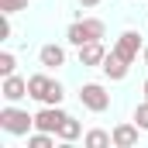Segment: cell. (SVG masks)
I'll list each match as a JSON object with an SVG mask.
<instances>
[{
  "instance_id": "9",
  "label": "cell",
  "mask_w": 148,
  "mask_h": 148,
  "mask_svg": "<svg viewBox=\"0 0 148 148\" xmlns=\"http://www.w3.org/2000/svg\"><path fill=\"white\" fill-rule=\"evenodd\" d=\"M138 124H117L110 134H114V148H134L138 145Z\"/></svg>"
},
{
  "instance_id": "7",
  "label": "cell",
  "mask_w": 148,
  "mask_h": 148,
  "mask_svg": "<svg viewBox=\"0 0 148 148\" xmlns=\"http://www.w3.org/2000/svg\"><path fill=\"white\" fill-rule=\"evenodd\" d=\"M38 62L45 66V69H59V66H66V48L62 45H41V52H38Z\"/></svg>"
},
{
  "instance_id": "12",
  "label": "cell",
  "mask_w": 148,
  "mask_h": 148,
  "mask_svg": "<svg viewBox=\"0 0 148 148\" xmlns=\"http://www.w3.org/2000/svg\"><path fill=\"white\" fill-rule=\"evenodd\" d=\"M79 134H83V127H79V121H76V117H66V121L59 124V131H55V138H59V141H66V145L76 141Z\"/></svg>"
},
{
  "instance_id": "14",
  "label": "cell",
  "mask_w": 148,
  "mask_h": 148,
  "mask_svg": "<svg viewBox=\"0 0 148 148\" xmlns=\"http://www.w3.org/2000/svg\"><path fill=\"white\" fill-rule=\"evenodd\" d=\"M28 145L31 148H52V134L48 131H35V134H28Z\"/></svg>"
},
{
  "instance_id": "15",
  "label": "cell",
  "mask_w": 148,
  "mask_h": 148,
  "mask_svg": "<svg viewBox=\"0 0 148 148\" xmlns=\"http://www.w3.org/2000/svg\"><path fill=\"white\" fill-rule=\"evenodd\" d=\"M14 69H17V59L10 52H0V76H14Z\"/></svg>"
},
{
  "instance_id": "13",
  "label": "cell",
  "mask_w": 148,
  "mask_h": 148,
  "mask_svg": "<svg viewBox=\"0 0 148 148\" xmlns=\"http://www.w3.org/2000/svg\"><path fill=\"white\" fill-rule=\"evenodd\" d=\"M83 145L86 148H110L114 145V134H107V131H86V138H83Z\"/></svg>"
},
{
  "instance_id": "20",
  "label": "cell",
  "mask_w": 148,
  "mask_h": 148,
  "mask_svg": "<svg viewBox=\"0 0 148 148\" xmlns=\"http://www.w3.org/2000/svg\"><path fill=\"white\" fill-rule=\"evenodd\" d=\"M141 55H145V66H148V45H145V48H141Z\"/></svg>"
},
{
  "instance_id": "5",
  "label": "cell",
  "mask_w": 148,
  "mask_h": 148,
  "mask_svg": "<svg viewBox=\"0 0 148 148\" xmlns=\"http://www.w3.org/2000/svg\"><path fill=\"white\" fill-rule=\"evenodd\" d=\"M114 52H117L121 59L134 62V59H138V52H141V35H138V31H121L117 45H114Z\"/></svg>"
},
{
  "instance_id": "1",
  "label": "cell",
  "mask_w": 148,
  "mask_h": 148,
  "mask_svg": "<svg viewBox=\"0 0 148 148\" xmlns=\"http://www.w3.org/2000/svg\"><path fill=\"white\" fill-rule=\"evenodd\" d=\"M103 35H107V28H103L100 17H83V21H73V24H69L66 41L79 48V45H86V41H100Z\"/></svg>"
},
{
  "instance_id": "8",
  "label": "cell",
  "mask_w": 148,
  "mask_h": 148,
  "mask_svg": "<svg viewBox=\"0 0 148 148\" xmlns=\"http://www.w3.org/2000/svg\"><path fill=\"white\" fill-rule=\"evenodd\" d=\"M103 59H107V48H103L100 41L79 45V66H103Z\"/></svg>"
},
{
  "instance_id": "10",
  "label": "cell",
  "mask_w": 148,
  "mask_h": 148,
  "mask_svg": "<svg viewBox=\"0 0 148 148\" xmlns=\"http://www.w3.org/2000/svg\"><path fill=\"white\" fill-rule=\"evenodd\" d=\"M52 83H55V79H48L45 73L31 76V79H28V97L38 100V103H45V100H48V93H52Z\"/></svg>"
},
{
  "instance_id": "4",
  "label": "cell",
  "mask_w": 148,
  "mask_h": 148,
  "mask_svg": "<svg viewBox=\"0 0 148 148\" xmlns=\"http://www.w3.org/2000/svg\"><path fill=\"white\" fill-rule=\"evenodd\" d=\"M66 117H69L66 110H59V107H48V103H45V107L35 114V131H48V134H55V131H59V124H62Z\"/></svg>"
},
{
  "instance_id": "6",
  "label": "cell",
  "mask_w": 148,
  "mask_h": 148,
  "mask_svg": "<svg viewBox=\"0 0 148 148\" xmlns=\"http://www.w3.org/2000/svg\"><path fill=\"white\" fill-rule=\"evenodd\" d=\"M0 93H3V100H7V103H17V100H24V97H28V79H21V76H3Z\"/></svg>"
},
{
  "instance_id": "17",
  "label": "cell",
  "mask_w": 148,
  "mask_h": 148,
  "mask_svg": "<svg viewBox=\"0 0 148 148\" xmlns=\"http://www.w3.org/2000/svg\"><path fill=\"white\" fill-rule=\"evenodd\" d=\"M134 124H138L141 131H148V100H145V103H138V110H134Z\"/></svg>"
},
{
  "instance_id": "16",
  "label": "cell",
  "mask_w": 148,
  "mask_h": 148,
  "mask_svg": "<svg viewBox=\"0 0 148 148\" xmlns=\"http://www.w3.org/2000/svg\"><path fill=\"white\" fill-rule=\"evenodd\" d=\"M28 7V0H0V10L3 14H17V10H24Z\"/></svg>"
},
{
  "instance_id": "18",
  "label": "cell",
  "mask_w": 148,
  "mask_h": 148,
  "mask_svg": "<svg viewBox=\"0 0 148 148\" xmlns=\"http://www.w3.org/2000/svg\"><path fill=\"white\" fill-rule=\"evenodd\" d=\"M79 3H83V7H97L100 0H79Z\"/></svg>"
},
{
  "instance_id": "19",
  "label": "cell",
  "mask_w": 148,
  "mask_h": 148,
  "mask_svg": "<svg viewBox=\"0 0 148 148\" xmlns=\"http://www.w3.org/2000/svg\"><path fill=\"white\" fill-rule=\"evenodd\" d=\"M141 93H145V100H148V79H145V86H141Z\"/></svg>"
},
{
  "instance_id": "3",
  "label": "cell",
  "mask_w": 148,
  "mask_h": 148,
  "mask_svg": "<svg viewBox=\"0 0 148 148\" xmlns=\"http://www.w3.org/2000/svg\"><path fill=\"white\" fill-rule=\"evenodd\" d=\"M79 103H83L86 110H93V114H103L110 107V93H107L100 83H83V86H79Z\"/></svg>"
},
{
  "instance_id": "2",
  "label": "cell",
  "mask_w": 148,
  "mask_h": 148,
  "mask_svg": "<svg viewBox=\"0 0 148 148\" xmlns=\"http://www.w3.org/2000/svg\"><path fill=\"white\" fill-rule=\"evenodd\" d=\"M0 127H3L7 134H28V131L35 127V117L28 110H17V107H3V110H0Z\"/></svg>"
},
{
  "instance_id": "11",
  "label": "cell",
  "mask_w": 148,
  "mask_h": 148,
  "mask_svg": "<svg viewBox=\"0 0 148 148\" xmlns=\"http://www.w3.org/2000/svg\"><path fill=\"white\" fill-rule=\"evenodd\" d=\"M127 66H131L127 59H121L117 52H110V55L103 59V66H100V69H103V73H107L114 83H117V79H124V76H127Z\"/></svg>"
}]
</instances>
